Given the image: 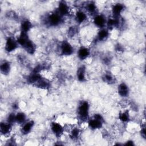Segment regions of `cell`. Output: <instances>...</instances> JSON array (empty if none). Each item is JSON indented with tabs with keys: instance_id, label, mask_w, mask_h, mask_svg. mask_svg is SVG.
I'll return each instance as SVG.
<instances>
[{
	"instance_id": "obj_15",
	"label": "cell",
	"mask_w": 146,
	"mask_h": 146,
	"mask_svg": "<svg viewBox=\"0 0 146 146\" xmlns=\"http://www.w3.org/2000/svg\"><path fill=\"white\" fill-rule=\"evenodd\" d=\"M86 68L82 66L80 67L77 71V78L80 82H83L86 79Z\"/></svg>"
},
{
	"instance_id": "obj_22",
	"label": "cell",
	"mask_w": 146,
	"mask_h": 146,
	"mask_svg": "<svg viewBox=\"0 0 146 146\" xmlns=\"http://www.w3.org/2000/svg\"><path fill=\"white\" fill-rule=\"evenodd\" d=\"M119 119L122 122H127L129 120V115L127 112H123L119 115Z\"/></svg>"
},
{
	"instance_id": "obj_21",
	"label": "cell",
	"mask_w": 146,
	"mask_h": 146,
	"mask_svg": "<svg viewBox=\"0 0 146 146\" xmlns=\"http://www.w3.org/2000/svg\"><path fill=\"white\" fill-rule=\"evenodd\" d=\"M26 120V115L23 112H19L15 115V121L18 123H24Z\"/></svg>"
},
{
	"instance_id": "obj_27",
	"label": "cell",
	"mask_w": 146,
	"mask_h": 146,
	"mask_svg": "<svg viewBox=\"0 0 146 146\" xmlns=\"http://www.w3.org/2000/svg\"><path fill=\"white\" fill-rule=\"evenodd\" d=\"M116 50L117 51H122L123 48H122V47H121L120 45L118 44V45H117V46H116Z\"/></svg>"
},
{
	"instance_id": "obj_14",
	"label": "cell",
	"mask_w": 146,
	"mask_h": 146,
	"mask_svg": "<svg viewBox=\"0 0 146 146\" xmlns=\"http://www.w3.org/2000/svg\"><path fill=\"white\" fill-rule=\"evenodd\" d=\"M87 19L86 14L83 11H78L75 14V19L77 22L81 23L86 21Z\"/></svg>"
},
{
	"instance_id": "obj_19",
	"label": "cell",
	"mask_w": 146,
	"mask_h": 146,
	"mask_svg": "<svg viewBox=\"0 0 146 146\" xmlns=\"http://www.w3.org/2000/svg\"><path fill=\"white\" fill-rule=\"evenodd\" d=\"M32 27V24L29 20H25L21 23V31L27 33Z\"/></svg>"
},
{
	"instance_id": "obj_18",
	"label": "cell",
	"mask_w": 146,
	"mask_h": 146,
	"mask_svg": "<svg viewBox=\"0 0 146 146\" xmlns=\"http://www.w3.org/2000/svg\"><path fill=\"white\" fill-rule=\"evenodd\" d=\"M34 122L33 121H30L25 123L22 127V132L24 133H27L30 132L33 127Z\"/></svg>"
},
{
	"instance_id": "obj_5",
	"label": "cell",
	"mask_w": 146,
	"mask_h": 146,
	"mask_svg": "<svg viewBox=\"0 0 146 146\" xmlns=\"http://www.w3.org/2000/svg\"><path fill=\"white\" fill-rule=\"evenodd\" d=\"M60 51L63 55H70L73 53L74 48L72 45L68 42L64 41L60 45Z\"/></svg>"
},
{
	"instance_id": "obj_2",
	"label": "cell",
	"mask_w": 146,
	"mask_h": 146,
	"mask_svg": "<svg viewBox=\"0 0 146 146\" xmlns=\"http://www.w3.org/2000/svg\"><path fill=\"white\" fill-rule=\"evenodd\" d=\"M103 121L104 119L101 115L95 114L92 119L89 120L88 124L90 128L93 129H96L102 127Z\"/></svg>"
},
{
	"instance_id": "obj_16",
	"label": "cell",
	"mask_w": 146,
	"mask_h": 146,
	"mask_svg": "<svg viewBox=\"0 0 146 146\" xmlns=\"http://www.w3.org/2000/svg\"><path fill=\"white\" fill-rule=\"evenodd\" d=\"M10 64L7 61H4L2 62L0 66V70L2 74L6 75L9 73L10 71Z\"/></svg>"
},
{
	"instance_id": "obj_26",
	"label": "cell",
	"mask_w": 146,
	"mask_h": 146,
	"mask_svg": "<svg viewBox=\"0 0 146 146\" xmlns=\"http://www.w3.org/2000/svg\"><path fill=\"white\" fill-rule=\"evenodd\" d=\"M77 32V29H76L75 27H71L69 30H68V34L70 36H72L75 35V34Z\"/></svg>"
},
{
	"instance_id": "obj_1",
	"label": "cell",
	"mask_w": 146,
	"mask_h": 146,
	"mask_svg": "<svg viewBox=\"0 0 146 146\" xmlns=\"http://www.w3.org/2000/svg\"><path fill=\"white\" fill-rule=\"evenodd\" d=\"M89 104L87 102H82L78 108V115L82 121H86L88 119Z\"/></svg>"
},
{
	"instance_id": "obj_9",
	"label": "cell",
	"mask_w": 146,
	"mask_h": 146,
	"mask_svg": "<svg viewBox=\"0 0 146 146\" xmlns=\"http://www.w3.org/2000/svg\"><path fill=\"white\" fill-rule=\"evenodd\" d=\"M124 5L121 3H116L114 5L112 8V11L113 17H120L121 13L124 10Z\"/></svg>"
},
{
	"instance_id": "obj_13",
	"label": "cell",
	"mask_w": 146,
	"mask_h": 146,
	"mask_svg": "<svg viewBox=\"0 0 146 146\" xmlns=\"http://www.w3.org/2000/svg\"><path fill=\"white\" fill-rule=\"evenodd\" d=\"M11 124L7 121V123H1L0 125L1 132L3 135H7L10 132L11 130Z\"/></svg>"
},
{
	"instance_id": "obj_3",
	"label": "cell",
	"mask_w": 146,
	"mask_h": 146,
	"mask_svg": "<svg viewBox=\"0 0 146 146\" xmlns=\"http://www.w3.org/2000/svg\"><path fill=\"white\" fill-rule=\"evenodd\" d=\"M62 21V16L57 12L50 14L47 18V22L51 26H57Z\"/></svg>"
},
{
	"instance_id": "obj_17",
	"label": "cell",
	"mask_w": 146,
	"mask_h": 146,
	"mask_svg": "<svg viewBox=\"0 0 146 146\" xmlns=\"http://www.w3.org/2000/svg\"><path fill=\"white\" fill-rule=\"evenodd\" d=\"M109 35L108 31L107 29H102L98 33V39L100 41L106 40Z\"/></svg>"
},
{
	"instance_id": "obj_20",
	"label": "cell",
	"mask_w": 146,
	"mask_h": 146,
	"mask_svg": "<svg viewBox=\"0 0 146 146\" xmlns=\"http://www.w3.org/2000/svg\"><path fill=\"white\" fill-rule=\"evenodd\" d=\"M85 8L86 10L90 14H95L96 13V6L95 4L92 2H90L87 3Z\"/></svg>"
},
{
	"instance_id": "obj_25",
	"label": "cell",
	"mask_w": 146,
	"mask_h": 146,
	"mask_svg": "<svg viewBox=\"0 0 146 146\" xmlns=\"http://www.w3.org/2000/svg\"><path fill=\"white\" fill-rule=\"evenodd\" d=\"M7 122L13 124L15 121V115L14 113H10L7 117Z\"/></svg>"
},
{
	"instance_id": "obj_24",
	"label": "cell",
	"mask_w": 146,
	"mask_h": 146,
	"mask_svg": "<svg viewBox=\"0 0 146 146\" xmlns=\"http://www.w3.org/2000/svg\"><path fill=\"white\" fill-rule=\"evenodd\" d=\"M103 78L104 82H106L107 83H112L114 80V78L112 76V75L110 74H108V73L104 75Z\"/></svg>"
},
{
	"instance_id": "obj_7",
	"label": "cell",
	"mask_w": 146,
	"mask_h": 146,
	"mask_svg": "<svg viewBox=\"0 0 146 146\" xmlns=\"http://www.w3.org/2000/svg\"><path fill=\"white\" fill-rule=\"evenodd\" d=\"M107 21L106 18L103 15H96L94 18V24L100 28H102L104 26Z\"/></svg>"
},
{
	"instance_id": "obj_23",
	"label": "cell",
	"mask_w": 146,
	"mask_h": 146,
	"mask_svg": "<svg viewBox=\"0 0 146 146\" xmlns=\"http://www.w3.org/2000/svg\"><path fill=\"white\" fill-rule=\"evenodd\" d=\"M79 133H80V131H79V129L78 128H72L71 130V132H70L71 137L72 139H76L79 136Z\"/></svg>"
},
{
	"instance_id": "obj_6",
	"label": "cell",
	"mask_w": 146,
	"mask_h": 146,
	"mask_svg": "<svg viewBox=\"0 0 146 146\" xmlns=\"http://www.w3.org/2000/svg\"><path fill=\"white\" fill-rule=\"evenodd\" d=\"M56 12L62 17L68 15L70 13V8L64 1H61L58 6Z\"/></svg>"
},
{
	"instance_id": "obj_11",
	"label": "cell",
	"mask_w": 146,
	"mask_h": 146,
	"mask_svg": "<svg viewBox=\"0 0 146 146\" xmlns=\"http://www.w3.org/2000/svg\"><path fill=\"white\" fill-rule=\"evenodd\" d=\"M89 55H90V50L85 47H80L78 51V58L81 60L86 59Z\"/></svg>"
},
{
	"instance_id": "obj_28",
	"label": "cell",
	"mask_w": 146,
	"mask_h": 146,
	"mask_svg": "<svg viewBox=\"0 0 146 146\" xmlns=\"http://www.w3.org/2000/svg\"><path fill=\"white\" fill-rule=\"evenodd\" d=\"M125 145H133V142L132 141H128L126 143Z\"/></svg>"
},
{
	"instance_id": "obj_12",
	"label": "cell",
	"mask_w": 146,
	"mask_h": 146,
	"mask_svg": "<svg viewBox=\"0 0 146 146\" xmlns=\"http://www.w3.org/2000/svg\"><path fill=\"white\" fill-rule=\"evenodd\" d=\"M118 92L119 94L123 97L127 96L129 94L128 86L124 83L120 84L118 86Z\"/></svg>"
},
{
	"instance_id": "obj_8",
	"label": "cell",
	"mask_w": 146,
	"mask_h": 146,
	"mask_svg": "<svg viewBox=\"0 0 146 146\" xmlns=\"http://www.w3.org/2000/svg\"><path fill=\"white\" fill-rule=\"evenodd\" d=\"M51 129L52 132L56 136L60 135L63 131V127L58 123H52L51 124Z\"/></svg>"
},
{
	"instance_id": "obj_4",
	"label": "cell",
	"mask_w": 146,
	"mask_h": 146,
	"mask_svg": "<svg viewBox=\"0 0 146 146\" xmlns=\"http://www.w3.org/2000/svg\"><path fill=\"white\" fill-rule=\"evenodd\" d=\"M18 46L17 40H15L13 37L9 36L6 41L5 50L7 52H11L15 50Z\"/></svg>"
},
{
	"instance_id": "obj_10",
	"label": "cell",
	"mask_w": 146,
	"mask_h": 146,
	"mask_svg": "<svg viewBox=\"0 0 146 146\" xmlns=\"http://www.w3.org/2000/svg\"><path fill=\"white\" fill-rule=\"evenodd\" d=\"M25 51L28 52L29 54H33L36 50V46L35 44L30 40L29 39L27 43L25 44V45L23 47Z\"/></svg>"
}]
</instances>
